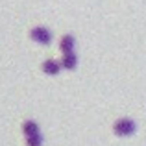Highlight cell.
I'll list each match as a JSON object with an SVG mask.
<instances>
[{
  "label": "cell",
  "mask_w": 146,
  "mask_h": 146,
  "mask_svg": "<svg viewBox=\"0 0 146 146\" xmlns=\"http://www.w3.org/2000/svg\"><path fill=\"white\" fill-rule=\"evenodd\" d=\"M61 68H65V70H72V68H76V65H78V57H76L74 52L70 54H63V57H61Z\"/></svg>",
  "instance_id": "6"
},
{
  "label": "cell",
  "mask_w": 146,
  "mask_h": 146,
  "mask_svg": "<svg viewBox=\"0 0 146 146\" xmlns=\"http://www.w3.org/2000/svg\"><path fill=\"white\" fill-rule=\"evenodd\" d=\"M43 72L48 76H56L61 72V63L57 59H46L43 63Z\"/></svg>",
  "instance_id": "5"
},
{
  "label": "cell",
  "mask_w": 146,
  "mask_h": 146,
  "mask_svg": "<svg viewBox=\"0 0 146 146\" xmlns=\"http://www.w3.org/2000/svg\"><path fill=\"white\" fill-rule=\"evenodd\" d=\"M22 133H24L26 146H43V133L35 120H24Z\"/></svg>",
  "instance_id": "1"
},
{
  "label": "cell",
  "mask_w": 146,
  "mask_h": 146,
  "mask_svg": "<svg viewBox=\"0 0 146 146\" xmlns=\"http://www.w3.org/2000/svg\"><path fill=\"white\" fill-rule=\"evenodd\" d=\"M30 37H32L33 43L37 44H50L52 43V32L44 26H35V28L30 32Z\"/></svg>",
  "instance_id": "3"
},
{
  "label": "cell",
  "mask_w": 146,
  "mask_h": 146,
  "mask_svg": "<svg viewBox=\"0 0 146 146\" xmlns=\"http://www.w3.org/2000/svg\"><path fill=\"white\" fill-rule=\"evenodd\" d=\"M135 129H137V124L131 118H126V117L118 118L113 124V131H115V135H118V137H129V135L135 133Z\"/></svg>",
  "instance_id": "2"
},
{
  "label": "cell",
  "mask_w": 146,
  "mask_h": 146,
  "mask_svg": "<svg viewBox=\"0 0 146 146\" xmlns=\"http://www.w3.org/2000/svg\"><path fill=\"white\" fill-rule=\"evenodd\" d=\"M74 46H76V39L70 35V33H67V35L61 37V41H59V50H61L63 54L74 52Z\"/></svg>",
  "instance_id": "4"
}]
</instances>
